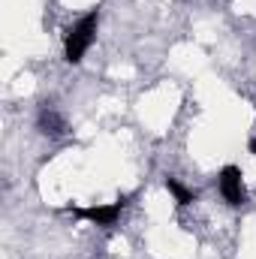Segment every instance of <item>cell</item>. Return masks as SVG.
Here are the masks:
<instances>
[{
  "label": "cell",
  "instance_id": "1",
  "mask_svg": "<svg viewBox=\"0 0 256 259\" xmlns=\"http://www.w3.org/2000/svg\"><path fill=\"white\" fill-rule=\"evenodd\" d=\"M97 21H100V15H97V12H88V15L66 33V46H64L66 64H78V61L84 58V52L91 49V42H94V36H97Z\"/></svg>",
  "mask_w": 256,
  "mask_h": 259
},
{
  "label": "cell",
  "instance_id": "2",
  "mask_svg": "<svg viewBox=\"0 0 256 259\" xmlns=\"http://www.w3.org/2000/svg\"><path fill=\"white\" fill-rule=\"evenodd\" d=\"M121 208H124V199H118V202H112V205H91V208H72V214H75V217H81V220H91V223H97V226H112V223L118 220Z\"/></svg>",
  "mask_w": 256,
  "mask_h": 259
},
{
  "label": "cell",
  "instance_id": "3",
  "mask_svg": "<svg viewBox=\"0 0 256 259\" xmlns=\"http://www.w3.org/2000/svg\"><path fill=\"white\" fill-rule=\"evenodd\" d=\"M220 193L229 205H241L247 193H244V184H241V169L238 166H223L220 172Z\"/></svg>",
  "mask_w": 256,
  "mask_h": 259
},
{
  "label": "cell",
  "instance_id": "4",
  "mask_svg": "<svg viewBox=\"0 0 256 259\" xmlns=\"http://www.w3.org/2000/svg\"><path fill=\"white\" fill-rule=\"evenodd\" d=\"M166 190L175 196L178 205H190V202H196V193H193L190 187H184L181 181H175V178H166Z\"/></svg>",
  "mask_w": 256,
  "mask_h": 259
},
{
  "label": "cell",
  "instance_id": "5",
  "mask_svg": "<svg viewBox=\"0 0 256 259\" xmlns=\"http://www.w3.org/2000/svg\"><path fill=\"white\" fill-rule=\"evenodd\" d=\"M39 127H42L46 136H61V133H64V121H61L55 112H42V115H39Z\"/></svg>",
  "mask_w": 256,
  "mask_h": 259
},
{
  "label": "cell",
  "instance_id": "6",
  "mask_svg": "<svg viewBox=\"0 0 256 259\" xmlns=\"http://www.w3.org/2000/svg\"><path fill=\"white\" fill-rule=\"evenodd\" d=\"M247 148H250V154H256V139H250V145H247Z\"/></svg>",
  "mask_w": 256,
  "mask_h": 259
}]
</instances>
